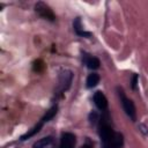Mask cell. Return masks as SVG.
I'll return each instance as SVG.
<instances>
[{
	"label": "cell",
	"mask_w": 148,
	"mask_h": 148,
	"mask_svg": "<svg viewBox=\"0 0 148 148\" xmlns=\"http://www.w3.org/2000/svg\"><path fill=\"white\" fill-rule=\"evenodd\" d=\"M72 79H73V73L71 71H65L60 74L59 76V87L58 90L59 91H65L69 88L71 83H72Z\"/></svg>",
	"instance_id": "277c9868"
},
{
	"label": "cell",
	"mask_w": 148,
	"mask_h": 148,
	"mask_svg": "<svg viewBox=\"0 0 148 148\" xmlns=\"http://www.w3.org/2000/svg\"><path fill=\"white\" fill-rule=\"evenodd\" d=\"M123 145H124V136H123V134L116 132L114 136L111 140H109L105 143H102V148H121Z\"/></svg>",
	"instance_id": "8992f818"
},
{
	"label": "cell",
	"mask_w": 148,
	"mask_h": 148,
	"mask_svg": "<svg viewBox=\"0 0 148 148\" xmlns=\"http://www.w3.org/2000/svg\"><path fill=\"white\" fill-rule=\"evenodd\" d=\"M73 27H74V31L76 35L81 36V37H90L91 36V32H88V31H84L82 25H81V20L80 17H76L75 21L73 22Z\"/></svg>",
	"instance_id": "30bf717a"
},
{
	"label": "cell",
	"mask_w": 148,
	"mask_h": 148,
	"mask_svg": "<svg viewBox=\"0 0 148 148\" xmlns=\"http://www.w3.org/2000/svg\"><path fill=\"white\" fill-rule=\"evenodd\" d=\"M35 10H36V13H37L40 17H43V18H45V20L54 21V18H56V16H54L52 9H51L46 3L42 2V1H39V2H37V3L35 5Z\"/></svg>",
	"instance_id": "3957f363"
},
{
	"label": "cell",
	"mask_w": 148,
	"mask_h": 148,
	"mask_svg": "<svg viewBox=\"0 0 148 148\" xmlns=\"http://www.w3.org/2000/svg\"><path fill=\"white\" fill-rule=\"evenodd\" d=\"M56 139L53 136H45L32 145V148H56Z\"/></svg>",
	"instance_id": "52a82bcc"
},
{
	"label": "cell",
	"mask_w": 148,
	"mask_h": 148,
	"mask_svg": "<svg viewBox=\"0 0 148 148\" xmlns=\"http://www.w3.org/2000/svg\"><path fill=\"white\" fill-rule=\"evenodd\" d=\"M75 143H76L75 135L73 133L66 132V133H62V135H61L59 148H74Z\"/></svg>",
	"instance_id": "5b68a950"
},
{
	"label": "cell",
	"mask_w": 148,
	"mask_h": 148,
	"mask_svg": "<svg viewBox=\"0 0 148 148\" xmlns=\"http://www.w3.org/2000/svg\"><path fill=\"white\" fill-rule=\"evenodd\" d=\"M118 94H119V97H120V102H121V105H123V109L125 111V113L132 119V120H135L136 119V111H135V106H134V103L127 98L124 94V91L121 89L118 88Z\"/></svg>",
	"instance_id": "7a4b0ae2"
},
{
	"label": "cell",
	"mask_w": 148,
	"mask_h": 148,
	"mask_svg": "<svg viewBox=\"0 0 148 148\" xmlns=\"http://www.w3.org/2000/svg\"><path fill=\"white\" fill-rule=\"evenodd\" d=\"M83 62L87 65V67L89 69H97L99 67V65H101L98 58L92 57V56L87 54V53H84V56H83Z\"/></svg>",
	"instance_id": "9c48e42d"
},
{
	"label": "cell",
	"mask_w": 148,
	"mask_h": 148,
	"mask_svg": "<svg viewBox=\"0 0 148 148\" xmlns=\"http://www.w3.org/2000/svg\"><path fill=\"white\" fill-rule=\"evenodd\" d=\"M97 120H99V119H98V116H97V113L92 112V113L90 114V123H91V124H95Z\"/></svg>",
	"instance_id": "4fadbf2b"
},
{
	"label": "cell",
	"mask_w": 148,
	"mask_h": 148,
	"mask_svg": "<svg viewBox=\"0 0 148 148\" xmlns=\"http://www.w3.org/2000/svg\"><path fill=\"white\" fill-rule=\"evenodd\" d=\"M57 112H58V106H57V105L52 106L49 111H46V113L44 114V117L39 120V123H38L35 127H32L29 132H27L24 135H22V136H21V140H22V141H24V140H27V139H29V138L34 136L36 133H38V132L40 131V128L44 126V124H45V123H47V121H50V120H51V119L57 114Z\"/></svg>",
	"instance_id": "6da1fadb"
},
{
	"label": "cell",
	"mask_w": 148,
	"mask_h": 148,
	"mask_svg": "<svg viewBox=\"0 0 148 148\" xmlns=\"http://www.w3.org/2000/svg\"><path fill=\"white\" fill-rule=\"evenodd\" d=\"M94 103L97 106V109H99L102 111H104L108 108V99H106L105 95L99 90L94 94Z\"/></svg>",
	"instance_id": "ba28073f"
},
{
	"label": "cell",
	"mask_w": 148,
	"mask_h": 148,
	"mask_svg": "<svg viewBox=\"0 0 148 148\" xmlns=\"http://www.w3.org/2000/svg\"><path fill=\"white\" fill-rule=\"evenodd\" d=\"M136 83H138V75L134 74L133 77H132V89H136Z\"/></svg>",
	"instance_id": "7c38bea8"
},
{
	"label": "cell",
	"mask_w": 148,
	"mask_h": 148,
	"mask_svg": "<svg viewBox=\"0 0 148 148\" xmlns=\"http://www.w3.org/2000/svg\"><path fill=\"white\" fill-rule=\"evenodd\" d=\"M99 75L97 74V73H91V74H89L88 75V77H87V81H86V86H87V88H94V87H96L98 83H99Z\"/></svg>",
	"instance_id": "8fae6325"
},
{
	"label": "cell",
	"mask_w": 148,
	"mask_h": 148,
	"mask_svg": "<svg viewBox=\"0 0 148 148\" xmlns=\"http://www.w3.org/2000/svg\"><path fill=\"white\" fill-rule=\"evenodd\" d=\"M80 148H92V146H91L90 143H86V145H83V146H81Z\"/></svg>",
	"instance_id": "5bb4252c"
}]
</instances>
